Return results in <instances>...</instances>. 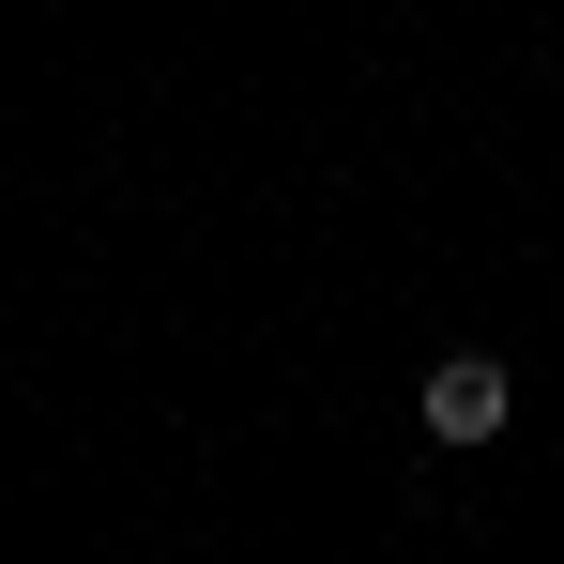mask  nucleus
I'll list each match as a JSON object with an SVG mask.
<instances>
[{
	"mask_svg": "<svg viewBox=\"0 0 564 564\" xmlns=\"http://www.w3.org/2000/svg\"><path fill=\"white\" fill-rule=\"evenodd\" d=\"M488 427H503V367L488 351H443L427 367V443H488Z\"/></svg>",
	"mask_w": 564,
	"mask_h": 564,
	"instance_id": "obj_1",
	"label": "nucleus"
}]
</instances>
